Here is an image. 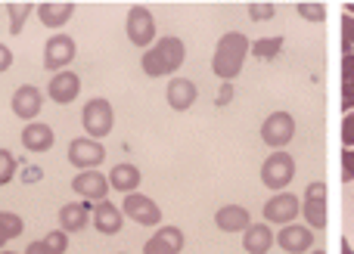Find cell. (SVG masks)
I'll return each instance as SVG.
<instances>
[{
    "mask_svg": "<svg viewBox=\"0 0 354 254\" xmlns=\"http://www.w3.org/2000/svg\"><path fill=\"white\" fill-rule=\"evenodd\" d=\"M249 50L252 47H249V41H245V35H239V31H230V35H224L218 41V47H214V59H212L214 75H218V78H224V81L236 78Z\"/></svg>",
    "mask_w": 354,
    "mask_h": 254,
    "instance_id": "6da1fadb",
    "label": "cell"
},
{
    "mask_svg": "<svg viewBox=\"0 0 354 254\" xmlns=\"http://www.w3.org/2000/svg\"><path fill=\"white\" fill-rule=\"evenodd\" d=\"M180 62H183V41L180 37H162V41H156V47H149L143 53V72L149 78H162V75L177 72Z\"/></svg>",
    "mask_w": 354,
    "mask_h": 254,
    "instance_id": "7a4b0ae2",
    "label": "cell"
},
{
    "mask_svg": "<svg viewBox=\"0 0 354 254\" xmlns=\"http://www.w3.org/2000/svg\"><path fill=\"white\" fill-rule=\"evenodd\" d=\"M81 124L91 133L93 139L112 133V124H115V112H112L109 99H91V103L81 109Z\"/></svg>",
    "mask_w": 354,
    "mask_h": 254,
    "instance_id": "3957f363",
    "label": "cell"
},
{
    "mask_svg": "<svg viewBox=\"0 0 354 254\" xmlns=\"http://www.w3.org/2000/svg\"><path fill=\"white\" fill-rule=\"evenodd\" d=\"M128 41L134 43V47H149V43L156 41V22H153V12L147 10V6L134 3L128 10Z\"/></svg>",
    "mask_w": 354,
    "mask_h": 254,
    "instance_id": "277c9868",
    "label": "cell"
},
{
    "mask_svg": "<svg viewBox=\"0 0 354 254\" xmlns=\"http://www.w3.org/2000/svg\"><path fill=\"white\" fill-rule=\"evenodd\" d=\"M103 158H106L103 143L93 139V137H78V139L68 143V162H72L75 168H81V170H93Z\"/></svg>",
    "mask_w": 354,
    "mask_h": 254,
    "instance_id": "5b68a950",
    "label": "cell"
},
{
    "mask_svg": "<svg viewBox=\"0 0 354 254\" xmlns=\"http://www.w3.org/2000/svg\"><path fill=\"white\" fill-rule=\"evenodd\" d=\"M292 174H295V162L286 155V152H274V155L264 162L261 168V183L270 189H283L292 183Z\"/></svg>",
    "mask_w": 354,
    "mask_h": 254,
    "instance_id": "8992f818",
    "label": "cell"
},
{
    "mask_svg": "<svg viewBox=\"0 0 354 254\" xmlns=\"http://www.w3.org/2000/svg\"><path fill=\"white\" fill-rule=\"evenodd\" d=\"M75 59V41L68 35H53L44 47V68L47 72H66V66Z\"/></svg>",
    "mask_w": 354,
    "mask_h": 254,
    "instance_id": "52a82bcc",
    "label": "cell"
},
{
    "mask_svg": "<svg viewBox=\"0 0 354 254\" xmlns=\"http://www.w3.org/2000/svg\"><path fill=\"white\" fill-rule=\"evenodd\" d=\"M122 211L128 214L131 220H137L140 226H156L162 220L159 205H156L153 199H147V195H140V193H128V195H124Z\"/></svg>",
    "mask_w": 354,
    "mask_h": 254,
    "instance_id": "ba28073f",
    "label": "cell"
},
{
    "mask_svg": "<svg viewBox=\"0 0 354 254\" xmlns=\"http://www.w3.org/2000/svg\"><path fill=\"white\" fill-rule=\"evenodd\" d=\"M109 186H112L109 177H103L100 170H81V174L72 180L75 195H81L84 202H106Z\"/></svg>",
    "mask_w": 354,
    "mask_h": 254,
    "instance_id": "9c48e42d",
    "label": "cell"
},
{
    "mask_svg": "<svg viewBox=\"0 0 354 254\" xmlns=\"http://www.w3.org/2000/svg\"><path fill=\"white\" fill-rule=\"evenodd\" d=\"M12 112H16L22 121H35L37 115H41V109H44V93L37 90L35 84H22L16 93H12Z\"/></svg>",
    "mask_w": 354,
    "mask_h": 254,
    "instance_id": "30bf717a",
    "label": "cell"
},
{
    "mask_svg": "<svg viewBox=\"0 0 354 254\" xmlns=\"http://www.w3.org/2000/svg\"><path fill=\"white\" fill-rule=\"evenodd\" d=\"M292 133H295V121H292L289 112H274V115H270L268 121H264V127H261L264 143L274 146V149L286 146L289 139H292Z\"/></svg>",
    "mask_w": 354,
    "mask_h": 254,
    "instance_id": "8fae6325",
    "label": "cell"
},
{
    "mask_svg": "<svg viewBox=\"0 0 354 254\" xmlns=\"http://www.w3.org/2000/svg\"><path fill=\"white\" fill-rule=\"evenodd\" d=\"M81 93V78L75 72H59L50 78V87H47V97L53 99L56 106H68L75 103Z\"/></svg>",
    "mask_w": 354,
    "mask_h": 254,
    "instance_id": "7c38bea8",
    "label": "cell"
},
{
    "mask_svg": "<svg viewBox=\"0 0 354 254\" xmlns=\"http://www.w3.org/2000/svg\"><path fill=\"white\" fill-rule=\"evenodd\" d=\"M305 217L314 230H324L326 226V186L324 183H311L305 193Z\"/></svg>",
    "mask_w": 354,
    "mask_h": 254,
    "instance_id": "4fadbf2b",
    "label": "cell"
},
{
    "mask_svg": "<svg viewBox=\"0 0 354 254\" xmlns=\"http://www.w3.org/2000/svg\"><path fill=\"white\" fill-rule=\"evenodd\" d=\"M299 211H301L299 199H295L292 193H280V195H274V199L264 205V220H270V224H286L289 226V220H292Z\"/></svg>",
    "mask_w": 354,
    "mask_h": 254,
    "instance_id": "5bb4252c",
    "label": "cell"
},
{
    "mask_svg": "<svg viewBox=\"0 0 354 254\" xmlns=\"http://www.w3.org/2000/svg\"><path fill=\"white\" fill-rule=\"evenodd\" d=\"M91 220V202H66L59 208V230L62 233H81Z\"/></svg>",
    "mask_w": 354,
    "mask_h": 254,
    "instance_id": "9a60e30c",
    "label": "cell"
},
{
    "mask_svg": "<svg viewBox=\"0 0 354 254\" xmlns=\"http://www.w3.org/2000/svg\"><path fill=\"white\" fill-rule=\"evenodd\" d=\"M122 220H124L122 208H115L112 202H97V208H93V226H97V233L115 236V233H122Z\"/></svg>",
    "mask_w": 354,
    "mask_h": 254,
    "instance_id": "2e32d148",
    "label": "cell"
},
{
    "mask_svg": "<svg viewBox=\"0 0 354 254\" xmlns=\"http://www.w3.org/2000/svg\"><path fill=\"white\" fill-rule=\"evenodd\" d=\"M53 130H50L47 124H41V121H31V124H25V130H22V146L28 152H35V155H41V152H50L53 149Z\"/></svg>",
    "mask_w": 354,
    "mask_h": 254,
    "instance_id": "e0dca14e",
    "label": "cell"
},
{
    "mask_svg": "<svg viewBox=\"0 0 354 254\" xmlns=\"http://www.w3.org/2000/svg\"><path fill=\"white\" fill-rule=\"evenodd\" d=\"M180 248H183V233L177 226H165L143 245V254H177Z\"/></svg>",
    "mask_w": 354,
    "mask_h": 254,
    "instance_id": "ac0fdd59",
    "label": "cell"
},
{
    "mask_svg": "<svg viewBox=\"0 0 354 254\" xmlns=\"http://www.w3.org/2000/svg\"><path fill=\"white\" fill-rule=\"evenodd\" d=\"M75 10H78V6H75L72 0H66V3H37V19H41V25H47V28H62V25L75 16Z\"/></svg>",
    "mask_w": 354,
    "mask_h": 254,
    "instance_id": "d6986e66",
    "label": "cell"
},
{
    "mask_svg": "<svg viewBox=\"0 0 354 254\" xmlns=\"http://www.w3.org/2000/svg\"><path fill=\"white\" fill-rule=\"evenodd\" d=\"M277 242H280V248H283V251H289V254H301V251L311 248L314 233H311V230H305V226H292V224H289L286 230H283L280 236H277Z\"/></svg>",
    "mask_w": 354,
    "mask_h": 254,
    "instance_id": "ffe728a7",
    "label": "cell"
},
{
    "mask_svg": "<svg viewBox=\"0 0 354 254\" xmlns=\"http://www.w3.org/2000/svg\"><path fill=\"white\" fill-rule=\"evenodd\" d=\"M193 103H196V84L187 78H174L168 84V106L177 112H187Z\"/></svg>",
    "mask_w": 354,
    "mask_h": 254,
    "instance_id": "44dd1931",
    "label": "cell"
},
{
    "mask_svg": "<svg viewBox=\"0 0 354 254\" xmlns=\"http://www.w3.org/2000/svg\"><path fill=\"white\" fill-rule=\"evenodd\" d=\"M214 224L221 226L224 233H239V230H249V211L245 208H239V205H227V208H221L218 214H214Z\"/></svg>",
    "mask_w": 354,
    "mask_h": 254,
    "instance_id": "7402d4cb",
    "label": "cell"
},
{
    "mask_svg": "<svg viewBox=\"0 0 354 254\" xmlns=\"http://www.w3.org/2000/svg\"><path fill=\"white\" fill-rule=\"evenodd\" d=\"M243 245H245V251H249V254H268L270 245H274V233H270L264 224H255V226H249V230H245Z\"/></svg>",
    "mask_w": 354,
    "mask_h": 254,
    "instance_id": "603a6c76",
    "label": "cell"
},
{
    "mask_svg": "<svg viewBox=\"0 0 354 254\" xmlns=\"http://www.w3.org/2000/svg\"><path fill=\"white\" fill-rule=\"evenodd\" d=\"M109 183L115 189H122V193H134V189L140 186V170H137L134 164L122 162V164H115V168L109 170Z\"/></svg>",
    "mask_w": 354,
    "mask_h": 254,
    "instance_id": "cb8c5ba5",
    "label": "cell"
},
{
    "mask_svg": "<svg viewBox=\"0 0 354 254\" xmlns=\"http://www.w3.org/2000/svg\"><path fill=\"white\" fill-rule=\"evenodd\" d=\"M68 248V233L56 230V233H47L41 242H31L25 254H66Z\"/></svg>",
    "mask_w": 354,
    "mask_h": 254,
    "instance_id": "d4e9b609",
    "label": "cell"
},
{
    "mask_svg": "<svg viewBox=\"0 0 354 254\" xmlns=\"http://www.w3.org/2000/svg\"><path fill=\"white\" fill-rule=\"evenodd\" d=\"M25 233V224L19 214L12 211H0V251L6 248V242H12V239H19Z\"/></svg>",
    "mask_w": 354,
    "mask_h": 254,
    "instance_id": "484cf974",
    "label": "cell"
},
{
    "mask_svg": "<svg viewBox=\"0 0 354 254\" xmlns=\"http://www.w3.org/2000/svg\"><path fill=\"white\" fill-rule=\"evenodd\" d=\"M3 10L10 12V35L16 37V35H22L25 19H28L31 12H37V3H12V0H10Z\"/></svg>",
    "mask_w": 354,
    "mask_h": 254,
    "instance_id": "4316f807",
    "label": "cell"
},
{
    "mask_svg": "<svg viewBox=\"0 0 354 254\" xmlns=\"http://www.w3.org/2000/svg\"><path fill=\"white\" fill-rule=\"evenodd\" d=\"M342 109H354V56L342 59Z\"/></svg>",
    "mask_w": 354,
    "mask_h": 254,
    "instance_id": "83f0119b",
    "label": "cell"
},
{
    "mask_svg": "<svg viewBox=\"0 0 354 254\" xmlns=\"http://www.w3.org/2000/svg\"><path fill=\"white\" fill-rule=\"evenodd\" d=\"M280 50H283V37L280 35H277V37H264V41L252 43V53H255L258 59H274Z\"/></svg>",
    "mask_w": 354,
    "mask_h": 254,
    "instance_id": "f1b7e54d",
    "label": "cell"
},
{
    "mask_svg": "<svg viewBox=\"0 0 354 254\" xmlns=\"http://www.w3.org/2000/svg\"><path fill=\"white\" fill-rule=\"evenodd\" d=\"M12 177H16V155L10 149H0V186H6Z\"/></svg>",
    "mask_w": 354,
    "mask_h": 254,
    "instance_id": "f546056e",
    "label": "cell"
},
{
    "mask_svg": "<svg viewBox=\"0 0 354 254\" xmlns=\"http://www.w3.org/2000/svg\"><path fill=\"white\" fill-rule=\"evenodd\" d=\"M299 12L305 19H314V22H324L326 19V6L324 3H299Z\"/></svg>",
    "mask_w": 354,
    "mask_h": 254,
    "instance_id": "4dcf8cb0",
    "label": "cell"
},
{
    "mask_svg": "<svg viewBox=\"0 0 354 254\" xmlns=\"http://www.w3.org/2000/svg\"><path fill=\"white\" fill-rule=\"evenodd\" d=\"M342 50H345V56H348V50H351V43H354V19L351 16H345L342 19Z\"/></svg>",
    "mask_w": 354,
    "mask_h": 254,
    "instance_id": "1f68e13d",
    "label": "cell"
},
{
    "mask_svg": "<svg viewBox=\"0 0 354 254\" xmlns=\"http://www.w3.org/2000/svg\"><path fill=\"white\" fill-rule=\"evenodd\" d=\"M249 16L255 19V22H261V19H270V16H274V3H252L249 6Z\"/></svg>",
    "mask_w": 354,
    "mask_h": 254,
    "instance_id": "d6a6232c",
    "label": "cell"
},
{
    "mask_svg": "<svg viewBox=\"0 0 354 254\" xmlns=\"http://www.w3.org/2000/svg\"><path fill=\"white\" fill-rule=\"evenodd\" d=\"M342 139H345V146H354V115H345V121H342Z\"/></svg>",
    "mask_w": 354,
    "mask_h": 254,
    "instance_id": "836d02e7",
    "label": "cell"
},
{
    "mask_svg": "<svg viewBox=\"0 0 354 254\" xmlns=\"http://www.w3.org/2000/svg\"><path fill=\"white\" fill-rule=\"evenodd\" d=\"M10 66H12V50L6 43H0V72H6Z\"/></svg>",
    "mask_w": 354,
    "mask_h": 254,
    "instance_id": "e575fe53",
    "label": "cell"
},
{
    "mask_svg": "<svg viewBox=\"0 0 354 254\" xmlns=\"http://www.w3.org/2000/svg\"><path fill=\"white\" fill-rule=\"evenodd\" d=\"M342 168H345V177L351 180V177H354V152H351V149L342 155Z\"/></svg>",
    "mask_w": 354,
    "mask_h": 254,
    "instance_id": "d590c367",
    "label": "cell"
},
{
    "mask_svg": "<svg viewBox=\"0 0 354 254\" xmlns=\"http://www.w3.org/2000/svg\"><path fill=\"white\" fill-rule=\"evenodd\" d=\"M230 99H233V87L224 84V87H221V93H218V106H227Z\"/></svg>",
    "mask_w": 354,
    "mask_h": 254,
    "instance_id": "8d00e7d4",
    "label": "cell"
},
{
    "mask_svg": "<svg viewBox=\"0 0 354 254\" xmlns=\"http://www.w3.org/2000/svg\"><path fill=\"white\" fill-rule=\"evenodd\" d=\"M342 254H354V251H351V245H348V242H342Z\"/></svg>",
    "mask_w": 354,
    "mask_h": 254,
    "instance_id": "74e56055",
    "label": "cell"
},
{
    "mask_svg": "<svg viewBox=\"0 0 354 254\" xmlns=\"http://www.w3.org/2000/svg\"><path fill=\"white\" fill-rule=\"evenodd\" d=\"M345 10H348V12H354V3H348V6H345Z\"/></svg>",
    "mask_w": 354,
    "mask_h": 254,
    "instance_id": "f35d334b",
    "label": "cell"
},
{
    "mask_svg": "<svg viewBox=\"0 0 354 254\" xmlns=\"http://www.w3.org/2000/svg\"><path fill=\"white\" fill-rule=\"evenodd\" d=\"M0 254H19V251H6V248H3V251H0Z\"/></svg>",
    "mask_w": 354,
    "mask_h": 254,
    "instance_id": "ab89813d",
    "label": "cell"
},
{
    "mask_svg": "<svg viewBox=\"0 0 354 254\" xmlns=\"http://www.w3.org/2000/svg\"><path fill=\"white\" fill-rule=\"evenodd\" d=\"M314 254H324V251H314Z\"/></svg>",
    "mask_w": 354,
    "mask_h": 254,
    "instance_id": "60d3db41",
    "label": "cell"
}]
</instances>
